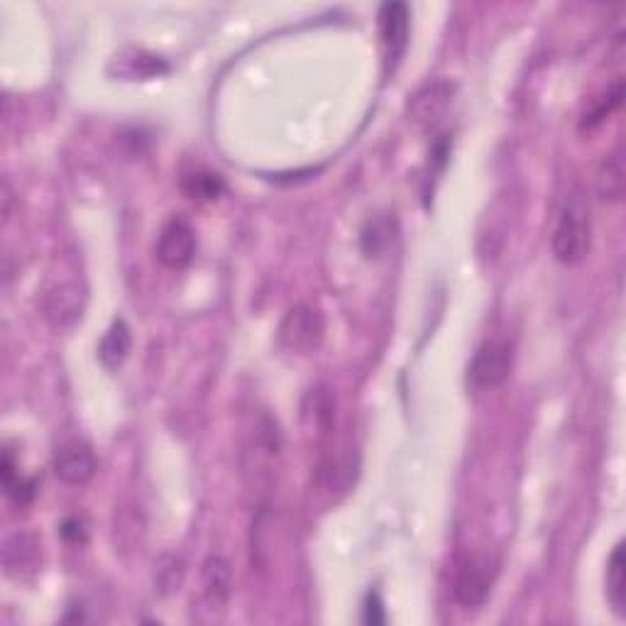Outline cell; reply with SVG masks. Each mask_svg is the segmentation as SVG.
<instances>
[{
    "label": "cell",
    "instance_id": "obj_15",
    "mask_svg": "<svg viewBox=\"0 0 626 626\" xmlns=\"http://www.w3.org/2000/svg\"><path fill=\"white\" fill-rule=\"evenodd\" d=\"M607 600L612 604L614 614L624 617L626 614V556L624 541L614 546L612 556L607 560Z\"/></svg>",
    "mask_w": 626,
    "mask_h": 626
},
{
    "label": "cell",
    "instance_id": "obj_6",
    "mask_svg": "<svg viewBox=\"0 0 626 626\" xmlns=\"http://www.w3.org/2000/svg\"><path fill=\"white\" fill-rule=\"evenodd\" d=\"M380 35L387 71H394L409 47V8L406 3H384L380 8Z\"/></svg>",
    "mask_w": 626,
    "mask_h": 626
},
{
    "label": "cell",
    "instance_id": "obj_4",
    "mask_svg": "<svg viewBox=\"0 0 626 626\" xmlns=\"http://www.w3.org/2000/svg\"><path fill=\"white\" fill-rule=\"evenodd\" d=\"M499 575V563L487 556L470 558L455 578V600L463 607H480L490 597L494 580Z\"/></svg>",
    "mask_w": 626,
    "mask_h": 626
},
{
    "label": "cell",
    "instance_id": "obj_2",
    "mask_svg": "<svg viewBox=\"0 0 626 626\" xmlns=\"http://www.w3.org/2000/svg\"><path fill=\"white\" fill-rule=\"evenodd\" d=\"M514 348L507 340H487L477 348L468 367V380L475 389H494L512 375Z\"/></svg>",
    "mask_w": 626,
    "mask_h": 626
},
{
    "label": "cell",
    "instance_id": "obj_11",
    "mask_svg": "<svg viewBox=\"0 0 626 626\" xmlns=\"http://www.w3.org/2000/svg\"><path fill=\"white\" fill-rule=\"evenodd\" d=\"M37 565V543L27 534H13L3 543V568L10 578L20 580Z\"/></svg>",
    "mask_w": 626,
    "mask_h": 626
},
{
    "label": "cell",
    "instance_id": "obj_14",
    "mask_svg": "<svg viewBox=\"0 0 626 626\" xmlns=\"http://www.w3.org/2000/svg\"><path fill=\"white\" fill-rule=\"evenodd\" d=\"M450 96H453V86L443 84V81H436V84H428L426 89H421L414 96V103H411V113L419 123H431V120H438V115H443V111L448 108Z\"/></svg>",
    "mask_w": 626,
    "mask_h": 626
},
{
    "label": "cell",
    "instance_id": "obj_17",
    "mask_svg": "<svg viewBox=\"0 0 626 626\" xmlns=\"http://www.w3.org/2000/svg\"><path fill=\"white\" fill-rule=\"evenodd\" d=\"M0 475H3V490H5V494H8V497L13 499L15 504L25 507V504L32 502V497H35V492H37L35 480H30V477L20 475L18 468H15L13 455H10L8 450H5V453H3V465H0Z\"/></svg>",
    "mask_w": 626,
    "mask_h": 626
},
{
    "label": "cell",
    "instance_id": "obj_21",
    "mask_svg": "<svg viewBox=\"0 0 626 626\" xmlns=\"http://www.w3.org/2000/svg\"><path fill=\"white\" fill-rule=\"evenodd\" d=\"M184 580V568H181V560L167 556L157 563V585L162 592L177 590Z\"/></svg>",
    "mask_w": 626,
    "mask_h": 626
},
{
    "label": "cell",
    "instance_id": "obj_22",
    "mask_svg": "<svg viewBox=\"0 0 626 626\" xmlns=\"http://www.w3.org/2000/svg\"><path fill=\"white\" fill-rule=\"evenodd\" d=\"M362 622L365 624H384L387 622V617H384V607H382V600L377 592H370V595L365 597V607H362Z\"/></svg>",
    "mask_w": 626,
    "mask_h": 626
},
{
    "label": "cell",
    "instance_id": "obj_19",
    "mask_svg": "<svg viewBox=\"0 0 626 626\" xmlns=\"http://www.w3.org/2000/svg\"><path fill=\"white\" fill-rule=\"evenodd\" d=\"M597 186H600V194H602L604 201H622V196H624V162H622V157L612 155L607 159V162L602 164Z\"/></svg>",
    "mask_w": 626,
    "mask_h": 626
},
{
    "label": "cell",
    "instance_id": "obj_10",
    "mask_svg": "<svg viewBox=\"0 0 626 626\" xmlns=\"http://www.w3.org/2000/svg\"><path fill=\"white\" fill-rule=\"evenodd\" d=\"M108 71H111V74H118L120 79L147 81L167 74L169 64L164 62L162 57H157V54L142 52V49H130V52L115 57Z\"/></svg>",
    "mask_w": 626,
    "mask_h": 626
},
{
    "label": "cell",
    "instance_id": "obj_1",
    "mask_svg": "<svg viewBox=\"0 0 626 626\" xmlns=\"http://www.w3.org/2000/svg\"><path fill=\"white\" fill-rule=\"evenodd\" d=\"M326 333V318L311 304H299L287 311L279 326V343L291 353L309 355L321 345Z\"/></svg>",
    "mask_w": 626,
    "mask_h": 626
},
{
    "label": "cell",
    "instance_id": "obj_3",
    "mask_svg": "<svg viewBox=\"0 0 626 626\" xmlns=\"http://www.w3.org/2000/svg\"><path fill=\"white\" fill-rule=\"evenodd\" d=\"M553 255L563 265H578L585 260L587 250H590V223H587L585 211L568 206L560 213L556 230L551 238Z\"/></svg>",
    "mask_w": 626,
    "mask_h": 626
},
{
    "label": "cell",
    "instance_id": "obj_13",
    "mask_svg": "<svg viewBox=\"0 0 626 626\" xmlns=\"http://www.w3.org/2000/svg\"><path fill=\"white\" fill-rule=\"evenodd\" d=\"M130 348H133L130 328L123 318H118V321L111 323V328H108L106 336H103L101 345H98V358H101L103 367L115 370V367L123 365L125 358H128Z\"/></svg>",
    "mask_w": 626,
    "mask_h": 626
},
{
    "label": "cell",
    "instance_id": "obj_7",
    "mask_svg": "<svg viewBox=\"0 0 626 626\" xmlns=\"http://www.w3.org/2000/svg\"><path fill=\"white\" fill-rule=\"evenodd\" d=\"M98 463L89 443L69 441L54 455V475L67 485H86L96 475Z\"/></svg>",
    "mask_w": 626,
    "mask_h": 626
},
{
    "label": "cell",
    "instance_id": "obj_23",
    "mask_svg": "<svg viewBox=\"0 0 626 626\" xmlns=\"http://www.w3.org/2000/svg\"><path fill=\"white\" fill-rule=\"evenodd\" d=\"M62 536L67 541H84V524L79 519H67L62 524Z\"/></svg>",
    "mask_w": 626,
    "mask_h": 626
},
{
    "label": "cell",
    "instance_id": "obj_8",
    "mask_svg": "<svg viewBox=\"0 0 626 626\" xmlns=\"http://www.w3.org/2000/svg\"><path fill=\"white\" fill-rule=\"evenodd\" d=\"M45 318L54 331H69L81 321L84 313V294L76 284H57L45 296Z\"/></svg>",
    "mask_w": 626,
    "mask_h": 626
},
{
    "label": "cell",
    "instance_id": "obj_9",
    "mask_svg": "<svg viewBox=\"0 0 626 626\" xmlns=\"http://www.w3.org/2000/svg\"><path fill=\"white\" fill-rule=\"evenodd\" d=\"M358 475V455L348 446H333L323 450L321 465H318V480L328 490H348Z\"/></svg>",
    "mask_w": 626,
    "mask_h": 626
},
{
    "label": "cell",
    "instance_id": "obj_20",
    "mask_svg": "<svg viewBox=\"0 0 626 626\" xmlns=\"http://www.w3.org/2000/svg\"><path fill=\"white\" fill-rule=\"evenodd\" d=\"M392 221L389 218H372L370 223L362 228V252H365L367 257H377L380 252L387 247L389 243H392Z\"/></svg>",
    "mask_w": 626,
    "mask_h": 626
},
{
    "label": "cell",
    "instance_id": "obj_5",
    "mask_svg": "<svg viewBox=\"0 0 626 626\" xmlns=\"http://www.w3.org/2000/svg\"><path fill=\"white\" fill-rule=\"evenodd\" d=\"M196 233L186 218H169L157 238V260L169 269H184L194 260Z\"/></svg>",
    "mask_w": 626,
    "mask_h": 626
},
{
    "label": "cell",
    "instance_id": "obj_16",
    "mask_svg": "<svg viewBox=\"0 0 626 626\" xmlns=\"http://www.w3.org/2000/svg\"><path fill=\"white\" fill-rule=\"evenodd\" d=\"M181 189L194 201H216L225 191V181L221 174L208 172V169H196L181 177Z\"/></svg>",
    "mask_w": 626,
    "mask_h": 626
},
{
    "label": "cell",
    "instance_id": "obj_18",
    "mask_svg": "<svg viewBox=\"0 0 626 626\" xmlns=\"http://www.w3.org/2000/svg\"><path fill=\"white\" fill-rule=\"evenodd\" d=\"M622 98H624V84L622 81H617V84H614L612 89L604 93V96L595 103V106L590 108V111L582 115V120H580L582 133H585V130L590 133V130H595L597 125H602L604 120L609 118V115H612L619 106H622Z\"/></svg>",
    "mask_w": 626,
    "mask_h": 626
},
{
    "label": "cell",
    "instance_id": "obj_12",
    "mask_svg": "<svg viewBox=\"0 0 626 626\" xmlns=\"http://www.w3.org/2000/svg\"><path fill=\"white\" fill-rule=\"evenodd\" d=\"M230 597V568L221 556H211L203 563V600L211 609H225Z\"/></svg>",
    "mask_w": 626,
    "mask_h": 626
}]
</instances>
